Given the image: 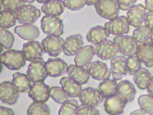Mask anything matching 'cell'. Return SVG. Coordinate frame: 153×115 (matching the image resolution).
Instances as JSON below:
<instances>
[{
	"label": "cell",
	"mask_w": 153,
	"mask_h": 115,
	"mask_svg": "<svg viewBox=\"0 0 153 115\" xmlns=\"http://www.w3.org/2000/svg\"><path fill=\"white\" fill-rule=\"evenodd\" d=\"M49 108L46 103L33 102L27 111V115H49Z\"/></svg>",
	"instance_id": "33"
},
{
	"label": "cell",
	"mask_w": 153,
	"mask_h": 115,
	"mask_svg": "<svg viewBox=\"0 0 153 115\" xmlns=\"http://www.w3.org/2000/svg\"><path fill=\"white\" fill-rule=\"evenodd\" d=\"M3 50H4V47L0 44V54H1V53H2Z\"/></svg>",
	"instance_id": "52"
},
{
	"label": "cell",
	"mask_w": 153,
	"mask_h": 115,
	"mask_svg": "<svg viewBox=\"0 0 153 115\" xmlns=\"http://www.w3.org/2000/svg\"><path fill=\"white\" fill-rule=\"evenodd\" d=\"M27 73L33 83L44 82L48 77L46 62L42 58L31 62L28 65Z\"/></svg>",
	"instance_id": "5"
},
{
	"label": "cell",
	"mask_w": 153,
	"mask_h": 115,
	"mask_svg": "<svg viewBox=\"0 0 153 115\" xmlns=\"http://www.w3.org/2000/svg\"><path fill=\"white\" fill-rule=\"evenodd\" d=\"M94 55L93 46L89 45L82 48L76 55L74 58L75 65L79 67L86 66L91 63Z\"/></svg>",
	"instance_id": "27"
},
{
	"label": "cell",
	"mask_w": 153,
	"mask_h": 115,
	"mask_svg": "<svg viewBox=\"0 0 153 115\" xmlns=\"http://www.w3.org/2000/svg\"><path fill=\"white\" fill-rule=\"evenodd\" d=\"M114 42L117 46L119 52L126 56L137 54L139 44L133 37L127 35L116 36Z\"/></svg>",
	"instance_id": "6"
},
{
	"label": "cell",
	"mask_w": 153,
	"mask_h": 115,
	"mask_svg": "<svg viewBox=\"0 0 153 115\" xmlns=\"http://www.w3.org/2000/svg\"><path fill=\"white\" fill-rule=\"evenodd\" d=\"M63 28L62 20L56 16L45 15L41 20V28L47 35L60 36L63 33Z\"/></svg>",
	"instance_id": "3"
},
{
	"label": "cell",
	"mask_w": 153,
	"mask_h": 115,
	"mask_svg": "<svg viewBox=\"0 0 153 115\" xmlns=\"http://www.w3.org/2000/svg\"><path fill=\"white\" fill-rule=\"evenodd\" d=\"M65 41L60 36L48 35L42 41L44 52L52 57H57L63 52Z\"/></svg>",
	"instance_id": "4"
},
{
	"label": "cell",
	"mask_w": 153,
	"mask_h": 115,
	"mask_svg": "<svg viewBox=\"0 0 153 115\" xmlns=\"http://www.w3.org/2000/svg\"><path fill=\"white\" fill-rule=\"evenodd\" d=\"M130 115H146V113L142 109H137L131 113Z\"/></svg>",
	"instance_id": "47"
},
{
	"label": "cell",
	"mask_w": 153,
	"mask_h": 115,
	"mask_svg": "<svg viewBox=\"0 0 153 115\" xmlns=\"http://www.w3.org/2000/svg\"><path fill=\"white\" fill-rule=\"evenodd\" d=\"M150 42L151 44H152L153 46V33H152V36H151L150 39Z\"/></svg>",
	"instance_id": "51"
},
{
	"label": "cell",
	"mask_w": 153,
	"mask_h": 115,
	"mask_svg": "<svg viewBox=\"0 0 153 115\" xmlns=\"http://www.w3.org/2000/svg\"><path fill=\"white\" fill-rule=\"evenodd\" d=\"M135 94V88L130 81L122 80L117 83L116 94L126 103L134 100Z\"/></svg>",
	"instance_id": "19"
},
{
	"label": "cell",
	"mask_w": 153,
	"mask_h": 115,
	"mask_svg": "<svg viewBox=\"0 0 153 115\" xmlns=\"http://www.w3.org/2000/svg\"><path fill=\"white\" fill-rule=\"evenodd\" d=\"M79 98L82 104L92 107L99 105L104 99L98 90L92 88H86L82 89Z\"/></svg>",
	"instance_id": "14"
},
{
	"label": "cell",
	"mask_w": 153,
	"mask_h": 115,
	"mask_svg": "<svg viewBox=\"0 0 153 115\" xmlns=\"http://www.w3.org/2000/svg\"><path fill=\"white\" fill-rule=\"evenodd\" d=\"M104 27L109 34L116 36L127 34L130 30V24L127 17L122 16L105 23Z\"/></svg>",
	"instance_id": "7"
},
{
	"label": "cell",
	"mask_w": 153,
	"mask_h": 115,
	"mask_svg": "<svg viewBox=\"0 0 153 115\" xmlns=\"http://www.w3.org/2000/svg\"><path fill=\"white\" fill-rule=\"evenodd\" d=\"M66 8L62 0H48L42 7V11L46 15L59 16L61 15Z\"/></svg>",
	"instance_id": "25"
},
{
	"label": "cell",
	"mask_w": 153,
	"mask_h": 115,
	"mask_svg": "<svg viewBox=\"0 0 153 115\" xmlns=\"http://www.w3.org/2000/svg\"><path fill=\"white\" fill-rule=\"evenodd\" d=\"M83 44L82 38L80 35H71L65 40L63 52L67 56H74L82 48Z\"/></svg>",
	"instance_id": "20"
},
{
	"label": "cell",
	"mask_w": 153,
	"mask_h": 115,
	"mask_svg": "<svg viewBox=\"0 0 153 115\" xmlns=\"http://www.w3.org/2000/svg\"><path fill=\"white\" fill-rule=\"evenodd\" d=\"M2 70V63H1V62L0 61V73H1Z\"/></svg>",
	"instance_id": "53"
},
{
	"label": "cell",
	"mask_w": 153,
	"mask_h": 115,
	"mask_svg": "<svg viewBox=\"0 0 153 115\" xmlns=\"http://www.w3.org/2000/svg\"><path fill=\"white\" fill-rule=\"evenodd\" d=\"M153 31L146 25H141L133 32V38L139 45L143 44L150 41Z\"/></svg>",
	"instance_id": "32"
},
{
	"label": "cell",
	"mask_w": 153,
	"mask_h": 115,
	"mask_svg": "<svg viewBox=\"0 0 153 115\" xmlns=\"http://www.w3.org/2000/svg\"><path fill=\"white\" fill-rule=\"evenodd\" d=\"M19 97V92L12 82L4 81L0 84V100L9 105L16 103Z\"/></svg>",
	"instance_id": "11"
},
{
	"label": "cell",
	"mask_w": 153,
	"mask_h": 115,
	"mask_svg": "<svg viewBox=\"0 0 153 115\" xmlns=\"http://www.w3.org/2000/svg\"><path fill=\"white\" fill-rule=\"evenodd\" d=\"M1 5L4 10L16 12L25 5L22 0H1Z\"/></svg>",
	"instance_id": "39"
},
{
	"label": "cell",
	"mask_w": 153,
	"mask_h": 115,
	"mask_svg": "<svg viewBox=\"0 0 153 115\" xmlns=\"http://www.w3.org/2000/svg\"><path fill=\"white\" fill-rule=\"evenodd\" d=\"M117 85V81L114 79H107L100 82L97 90L102 96L106 99L116 94Z\"/></svg>",
	"instance_id": "29"
},
{
	"label": "cell",
	"mask_w": 153,
	"mask_h": 115,
	"mask_svg": "<svg viewBox=\"0 0 153 115\" xmlns=\"http://www.w3.org/2000/svg\"><path fill=\"white\" fill-rule=\"evenodd\" d=\"M98 15L109 20L118 17L120 8L117 0H99L94 5Z\"/></svg>",
	"instance_id": "2"
},
{
	"label": "cell",
	"mask_w": 153,
	"mask_h": 115,
	"mask_svg": "<svg viewBox=\"0 0 153 115\" xmlns=\"http://www.w3.org/2000/svg\"><path fill=\"white\" fill-rule=\"evenodd\" d=\"M66 8L71 10H78L84 7L86 5V0H64Z\"/></svg>",
	"instance_id": "40"
},
{
	"label": "cell",
	"mask_w": 153,
	"mask_h": 115,
	"mask_svg": "<svg viewBox=\"0 0 153 115\" xmlns=\"http://www.w3.org/2000/svg\"><path fill=\"white\" fill-rule=\"evenodd\" d=\"M0 115H15L12 109L5 107H0Z\"/></svg>",
	"instance_id": "44"
},
{
	"label": "cell",
	"mask_w": 153,
	"mask_h": 115,
	"mask_svg": "<svg viewBox=\"0 0 153 115\" xmlns=\"http://www.w3.org/2000/svg\"><path fill=\"white\" fill-rule=\"evenodd\" d=\"M99 1V0H86V5L88 6L95 5Z\"/></svg>",
	"instance_id": "48"
},
{
	"label": "cell",
	"mask_w": 153,
	"mask_h": 115,
	"mask_svg": "<svg viewBox=\"0 0 153 115\" xmlns=\"http://www.w3.org/2000/svg\"><path fill=\"white\" fill-rule=\"evenodd\" d=\"M78 115H100L99 111L95 107L86 106L83 104L78 106Z\"/></svg>",
	"instance_id": "41"
},
{
	"label": "cell",
	"mask_w": 153,
	"mask_h": 115,
	"mask_svg": "<svg viewBox=\"0 0 153 115\" xmlns=\"http://www.w3.org/2000/svg\"><path fill=\"white\" fill-rule=\"evenodd\" d=\"M60 84L69 97L71 98L79 97L82 90L81 85L78 84L69 77H62L60 80Z\"/></svg>",
	"instance_id": "26"
},
{
	"label": "cell",
	"mask_w": 153,
	"mask_h": 115,
	"mask_svg": "<svg viewBox=\"0 0 153 115\" xmlns=\"http://www.w3.org/2000/svg\"><path fill=\"white\" fill-rule=\"evenodd\" d=\"M22 51L26 61L31 62L42 58L45 53L42 43L35 40L24 43Z\"/></svg>",
	"instance_id": "15"
},
{
	"label": "cell",
	"mask_w": 153,
	"mask_h": 115,
	"mask_svg": "<svg viewBox=\"0 0 153 115\" xmlns=\"http://www.w3.org/2000/svg\"><path fill=\"white\" fill-rule=\"evenodd\" d=\"M141 109L149 115H153V97L149 94L140 96L138 100Z\"/></svg>",
	"instance_id": "35"
},
{
	"label": "cell",
	"mask_w": 153,
	"mask_h": 115,
	"mask_svg": "<svg viewBox=\"0 0 153 115\" xmlns=\"http://www.w3.org/2000/svg\"><path fill=\"white\" fill-rule=\"evenodd\" d=\"M2 5H1V0H0V12L2 10Z\"/></svg>",
	"instance_id": "54"
},
{
	"label": "cell",
	"mask_w": 153,
	"mask_h": 115,
	"mask_svg": "<svg viewBox=\"0 0 153 115\" xmlns=\"http://www.w3.org/2000/svg\"><path fill=\"white\" fill-rule=\"evenodd\" d=\"M94 53L102 60L111 59L119 52L117 46L114 42L107 40L93 46Z\"/></svg>",
	"instance_id": "8"
},
{
	"label": "cell",
	"mask_w": 153,
	"mask_h": 115,
	"mask_svg": "<svg viewBox=\"0 0 153 115\" xmlns=\"http://www.w3.org/2000/svg\"><path fill=\"white\" fill-rule=\"evenodd\" d=\"M85 67L88 71L90 76L94 79L102 81L109 79L111 77V74L110 70L108 68L107 65L101 62H91Z\"/></svg>",
	"instance_id": "13"
},
{
	"label": "cell",
	"mask_w": 153,
	"mask_h": 115,
	"mask_svg": "<svg viewBox=\"0 0 153 115\" xmlns=\"http://www.w3.org/2000/svg\"><path fill=\"white\" fill-rule=\"evenodd\" d=\"M39 4H45L46 2H47L48 0H36Z\"/></svg>",
	"instance_id": "49"
},
{
	"label": "cell",
	"mask_w": 153,
	"mask_h": 115,
	"mask_svg": "<svg viewBox=\"0 0 153 115\" xmlns=\"http://www.w3.org/2000/svg\"><path fill=\"white\" fill-rule=\"evenodd\" d=\"M68 65L59 58H49L46 62V68L48 76L58 77L68 73Z\"/></svg>",
	"instance_id": "12"
},
{
	"label": "cell",
	"mask_w": 153,
	"mask_h": 115,
	"mask_svg": "<svg viewBox=\"0 0 153 115\" xmlns=\"http://www.w3.org/2000/svg\"><path fill=\"white\" fill-rule=\"evenodd\" d=\"M14 36L12 33L6 29L0 30V44L4 48L10 49L14 43Z\"/></svg>",
	"instance_id": "38"
},
{
	"label": "cell",
	"mask_w": 153,
	"mask_h": 115,
	"mask_svg": "<svg viewBox=\"0 0 153 115\" xmlns=\"http://www.w3.org/2000/svg\"><path fill=\"white\" fill-rule=\"evenodd\" d=\"M142 62L138 58L137 54H134L126 58V67L127 73L131 75H134L141 68Z\"/></svg>",
	"instance_id": "37"
},
{
	"label": "cell",
	"mask_w": 153,
	"mask_h": 115,
	"mask_svg": "<svg viewBox=\"0 0 153 115\" xmlns=\"http://www.w3.org/2000/svg\"><path fill=\"white\" fill-rule=\"evenodd\" d=\"M15 32L21 38L29 42L38 38L40 33L38 28L31 24L16 26L15 28Z\"/></svg>",
	"instance_id": "24"
},
{
	"label": "cell",
	"mask_w": 153,
	"mask_h": 115,
	"mask_svg": "<svg viewBox=\"0 0 153 115\" xmlns=\"http://www.w3.org/2000/svg\"><path fill=\"white\" fill-rule=\"evenodd\" d=\"M146 10L145 6L141 4L130 8L127 13V19L130 25L136 28L140 27L145 22Z\"/></svg>",
	"instance_id": "16"
},
{
	"label": "cell",
	"mask_w": 153,
	"mask_h": 115,
	"mask_svg": "<svg viewBox=\"0 0 153 115\" xmlns=\"http://www.w3.org/2000/svg\"><path fill=\"white\" fill-rule=\"evenodd\" d=\"M146 90L148 92L149 94L152 96L153 97V76L152 77L151 80L149 84L147 85V87L146 88Z\"/></svg>",
	"instance_id": "45"
},
{
	"label": "cell",
	"mask_w": 153,
	"mask_h": 115,
	"mask_svg": "<svg viewBox=\"0 0 153 115\" xmlns=\"http://www.w3.org/2000/svg\"><path fill=\"white\" fill-rule=\"evenodd\" d=\"M109 35L105 27L97 25L89 30L86 38L89 43L93 45H97L108 40Z\"/></svg>",
	"instance_id": "21"
},
{
	"label": "cell",
	"mask_w": 153,
	"mask_h": 115,
	"mask_svg": "<svg viewBox=\"0 0 153 115\" xmlns=\"http://www.w3.org/2000/svg\"><path fill=\"white\" fill-rule=\"evenodd\" d=\"M152 77L150 73L147 69L141 68L133 75V79L139 89L146 90Z\"/></svg>",
	"instance_id": "30"
},
{
	"label": "cell",
	"mask_w": 153,
	"mask_h": 115,
	"mask_svg": "<svg viewBox=\"0 0 153 115\" xmlns=\"http://www.w3.org/2000/svg\"><path fill=\"white\" fill-rule=\"evenodd\" d=\"M50 97L59 104H63L69 100V96L62 87L53 86L50 90Z\"/></svg>",
	"instance_id": "34"
},
{
	"label": "cell",
	"mask_w": 153,
	"mask_h": 115,
	"mask_svg": "<svg viewBox=\"0 0 153 115\" xmlns=\"http://www.w3.org/2000/svg\"><path fill=\"white\" fill-rule=\"evenodd\" d=\"M68 74L69 78L75 81L79 84H86L90 78V74L84 67H79L76 65H71L69 66Z\"/></svg>",
	"instance_id": "23"
},
{
	"label": "cell",
	"mask_w": 153,
	"mask_h": 115,
	"mask_svg": "<svg viewBox=\"0 0 153 115\" xmlns=\"http://www.w3.org/2000/svg\"><path fill=\"white\" fill-rule=\"evenodd\" d=\"M145 25L149 27L153 32V11H148L146 13Z\"/></svg>",
	"instance_id": "43"
},
{
	"label": "cell",
	"mask_w": 153,
	"mask_h": 115,
	"mask_svg": "<svg viewBox=\"0 0 153 115\" xmlns=\"http://www.w3.org/2000/svg\"><path fill=\"white\" fill-rule=\"evenodd\" d=\"M17 17L15 12L3 10L0 12V28L8 29L12 27L16 24Z\"/></svg>",
	"instance_id": "31"
},
{
	"label": "cell",
	"mask_w": 153,
	"mask_h": 115,
	"mask_svg": "<svg viewBox=\"0 0 153 115\" xmlns=\"http://www.w3.org/2000/svg\"><path fill=\"white\" fill-rule=\"evenodd\" d=\"M12 83L19 92L27 93L29 91L32 82L27 74L16 72L12 75Z\"/></svg>",
	"instance_id": "28"
},
{
	"label": "cell",
	"mask_w": 153,
	"mask_h": 115,
	"mask_svg": "<svg viewBox=\"0 0 153 115\" xmlns=\"http://www.w3.org/2000/svg\"><path fill=\"white\" fill-rule=\"evenodd\" d=\"M110 72L114 79L116 81L121 80L127 73L126 58L123 56H116L111 59Z\"/></svg>",
	"instance_id": "18"
},
{
	"label": "cell",
	"mask_w": 153,
	"mask_h": 115,
	"mask_svg": "<svg viewBox=\"0 0 153 115\" xmlns=\"http://www.w3.org/2000/svg\"><path fill=\"white\" fill-rule=\"evenodd\" d=\"M19 23L22 24H32L40 17V10L31 5H23L15 12Z\"/></svg>",
	"instance_id": "9"
},
{
	"label": "cell",
	"mask_w": 153,
	"mask_h": 115,
	"mask_svg": "<svg viewBox=\"0 0 153 115\" xmlns=\"http://www.w3.org/2000/svg\"><path fill=\"white\" fill-rule=\"evenodd\" d=\"M0 61L10 70H19L26 65L23 51L9 49L0 54Z\"/></svg>",
	"instance_id": "1"
},
{
	"label": "cell",
	"mask_w": 153,
	"mask_h": 115,
	"mask_svg": "<svg viewBox=\"0 0 153 115\" xmlns=\"http://www.w3.org/2000/svg\"><path fill=\"white\" fill-rule=\"evenodd\" d=\"M23 1H24L25 3V2H28V3H32L33 2L35 1L36 0H22Z\"/></svg>",
	"instance_id": "50"
},
{
	"label": "cell",
	"mask_w": 153,
	"mask_h": 115,
	"mask_svg": "<svg viewBox=\"0 0 153 115\" xmlns=\"http://www.w3.org/2000/svg\"><path fill=\"white\" fill-rule=\"evenodd\" d=\"M126 102L116 94L106 98L104 107L105 112L109 115H121L124 112Z\"/></svg>",
	"instance_id": "17"
},
{
	"label": "cell",
	"mask_w": 153,
	"mask_h": 115,
	"mask_svg": "<svg viewBox=\"0 0 153 115\" xmlns=\"http://www.w3.org/2000/svg\"><path fill=\"white\" fill-rule=\"evenodd\" d=\"M50 87L44 82L33 83L28 91V96L33 102L46 103L50 97Z\"/></svg>",
	"instance_id": "10"
},
{
	"label": "cell",
	"mask_w": 153,
	"mask_h": 115,
	"mask_svg": "<svg viewBox=\"0 0 153 115\" xmlns=\"http://www.w3.org/2000/svg\"><path fill=\"white\" fill-rule=\"evenodd\" d=\"M137 0H117L120 9L127 11L134 7Z\"/></svg>",
	"instance_id": "42"
},
{
	"label": "cell",
	"mask_w": 153,
	"mask_h": 115,
	"mask_svg": "<svg viewBox=\"0 0 153 115\" xmlns=\"http://www.w3.org/2000/svg\"><path fill=\"white\" fill-rule=\"evenodd\" d=\"M145 8L148 11H153V0H145Z\"/></svg>",
	"instance_id": "46"
},
{
	"label": "cell",
	"mask_w": 153,
	"mask_h": 115,
	"mask_svg": "<svg viewBox=\"0 0 153 115\" xmlns=\"http://www.w3.org/2000/svg\"><path fill=\"white\" fill-rule=\"evenodd\" d=\"M137 55L139 59L146 67H153V46L150 42L139 45Z\"/></svg>",
	"instance_id": "22"
},
{
	"label": "cell",
	"mask_w": 153,
	"mask_h": 115,
	"mask_svg": "<svg viewBox=\"0 0 153 115\" xmlns=\"http://www.w3.org/2000/svg\"><path fill=\"white\" fill-rule=\"evenodd\" d=\"M78 102L76 100H68L62 104L58 115H78Z\"/></svg>",
	"instance_id": "36"
}]
</instances>
